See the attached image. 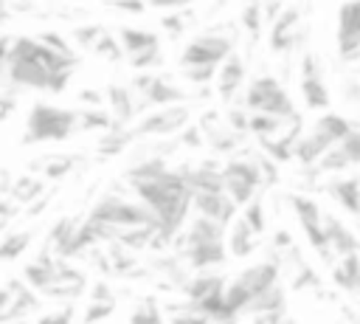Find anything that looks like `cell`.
Masks as SVG:
<instances>
[{"label": "cell", "instance_id": "6da1fadb", "mask_svg": "<svg viewBox=\"0 0 360 324\" xmlns=\"http://www.w3.org/2000/svg\"><path fill=\"white\" fill-rule=\"evenodd\" d=\"M278 273H281V262L267 259V262H259V265L242 270L239 276H233L225 287V321H233L242 313H248V307L262 293H267L270 287L278 285Z\"/></svg>", "mask_w": 360, "mask_h": 324}, {"label": "cell", "instance_id": "7a4b0ae2", "mask_svg": "<svg viewBox=\"0 0 360 324\" xmlns=\"http://www.w3.org/2000/svg\"><path fill=\"white\" fill-rule=\"evenodd\" d=\"M357 127L346 118V116H338V113H323L315 118V124L304 132V138L298 141L295 147V161L301 166H309L315 169L321 163V158L326 152H332L343 138H349Z\"/></svg>", "mask_w": 360, "mask_h": 324}, {"label": "cell", "instance_id": "3957f363", "mask_svg": "<svg viewBox=\"0 0 360 324\" xmlns=\"http://www.w3.org/2000/svg\"><path fill=\"white\" fill-rule=\"evenodd\" d=\"M79 132V110L56 107L48 101H37L25 116L22 144H48V141H68Z\"/></svg>", "mask_w": 360, "mask_h": 324}, {"label": "cell", "instance_id": "277c9868", "mask_svg": "<svg viewBox=\"0 0 360 324\" xmlns=\"http://www.w3.org/2000/svg\"><path fill=\"white\" fill-rule=\"evenodd\" d=\"M90 220L96 223H104V225H112L118 231H127V228H141V225H152L158 228V217L141 203V200H124V197H115V194H107L101 197L90 214Z\"/></svg>", "mask_w": 360, "mask_h": 324}, {"label": "cell", "instance_id": "5b68a950", "mask_svg": "<svg viewBox=\"0 0 360 324\" xmlns=\"http://www.w3.org/2000/svg\"><path fill=\"white\" fill-rule=\"evenodd\" d=\"M245 107L250 113H264L281 121L295 118V104L290 99V93L281 87V82L276 76H256L245 93Z\"/></svg>", "mask_w": 360, "mask_h": 324}, {"label": "cell", "instance_id": "8992f818", "mask_svg": "<svg viewBox=\"0 0 360 324\" xmlns=\"http://www.w3.org/2000/svg\"><path fill=\"white\" fill-rule=\"evenodd\" d=\"M222 177H225V192H228V197H231L239 208L250 206V203L259 197V194H256L259 186L264 183V175H262V166H259L256 158H231V161H225Z\"/></svg>", "mask_w": 360, "mask_h": 324}, {"label": "cell", "instance_id": "52a82bcc", "mask_svg": "<svg viewBox=\"0 0 360 324\" xmlns=\"http://www.w3.org/2000/svg\"><path fill=\"white\" fill-rule=\"evenodd\" d=\"M115 37L121 39L124 56H127V62H129L135 70L152 73V68H158V65L163 62L160 39H158V34H155V31L124 25V28H118V34H115Z\"/></svg>", "mask_w": 360, "mask_h": 324}, {"label": "cell", "instance_id": "ba28073f", "mask_svg": "<svg viewBox=\"0 0 360 324\" xmlns=\"http://www.w3.org/2000/svg\"><path fill=\"white\" fill-rule=\"evenodd\" d=\"M231 54L233 39L228 34H200L183 48L180 68H219Z\"/></svg>", "mask_w": 360, "mask_h": 324}, {"label": "cell", "instance_id": "9c48e42d", "mask_svg": "<svg viewBox=\"0 0 360 324\" xmlns=\"http://www.w3.org/2000/svg\"><path fill=\"white\" fill-rule=\"evenodd\" d=\"M132 87L135 93L141 96L138 104L141 107H174V104H186L188 93L183 87H177L169 76H160V73H138L132 79Z\"/></svg>", "mask_w": 360, "mask_h": 324}, {"label": "cell", "instance_id": "30bf717a", "mask_svg": "<svg viewBox=\"0 0 360 324\" xmlns=\"http://www.w3.org/2000/svg\"><path fill=\"white\" fill-rule=\"evenodd\" d=\"M290 206H292L295 220L301 223V231L307 234L309 245L321 254V259L332 262V251H329L326 231H323V217H326V214L321 211V206H318L312 197H307V194H290Z\"/></svg>", "mask_w": 360, "mask_h": 324}, {"label": "cell", "instance_id": "8fae6325", "mask_svg": "<svg viewBox=\"0 0 360 324\" xmlns=\"http://www.w3.org/2000/svg\"><path fill=\"white\" fill-rule=\"evenodd\" d=\"M191 121V110L188 104H174V107H160V110H152L149 116H143L135 127H132V135L135 138H143V135H158V138H166V135H180Z\"/></svg>", "mask_w": 360, "mask_h": 324}, {"label": "cell", "instance_id": "7c38bea8", "mask_svg": "<svg viewBox=\"0 0 360 324\" xmlns=\"http://www.w3.org/2000/svg\"><path fill=\"white\" fill-rule=\"evenodd\" d=\"M37 307H39L37 290H31L22 279H8L6 282L3 301H0V321L3 324H17V321H22L25 313H31Z\"/></svg>", "mask_w": 360, "mask_h": 324}, {"label": "cell", "instance_id": "4fadbf2b", "mask_svg": "<svg viewBox=\"0 0 360 324\" xmlns=\"http://www.w3.org/2000/svg\"><path fill=\"white\" fill-rule=\"evenodd\" d=\"M304 39V20H301V6H284L278 20L270 25V48L276 54L292 51Z\"/></svg>", "mask_w": 360, "mask_h": 324}, {"label": "cell", "instance_id": "5bb4252c", "mask_svg": "<svg viewBox=\"0 0 360 324\" xmlns=\"http://www.w3.org/2000/svg\"><path fill=\"white\" fill-rule=\"evenodd\" d=\"M301 96H304V104L309 110H326L329 107V90H326V82L321 76V62L315 54H304L301 56Z\"/></svg>", "mask_w": 360, "mask_h": 324}, {"label": "cell", "instance_id": "9a60e30c", "mask_svg": "<svg viewBox=\"0 0 360 324\" xmlns=\"http://www.w3.org/2000/svg\"><path fill=\"white\" fill-rule=\"evenodd\" d=\"M338 54L343 59L360 54V3H343L338 8Z\"/></svg>", "mask_w": 360, "mask_h": 324}, {"label": "cell", "instance_id": "2e32d148", "mask_svg": "<svg viewBox=\"0 0 360 324\" xmlns=\"http://www.w3.org/2000/svg\"><path fill=\"white\" fill-rule=\"evenodd\" d=\"M352 166H360V130H354L349 138H343L332 152H326L321 158V163L312 169L315 175H326V172H346Z\"/></svg>", "mask_w": 360, "mask_h": 324}, {"label": "cell", "instance_id": "e0dca14e", "mask_svg": "<svg viewBox=\"0 0 360 324\" xmlns=\"http://www.w3.org/2000/svg\"><path fill=\"white\" fill-rule=\"evenodd\" d=\"M194 211H197V217H208V220H214V223H219V225H233L239 217H236V211H239V206L228 197V192H211V194H194Z\"/></svg>", "mask_w": 360, "mask_h": 324}, {"label": "cell", "instance_id": "ac0fdd59", "mask_svg": "<svg viewBox=\"0 0 360 324\" xmlns=\"http://www.w3.org/2000/svg\"><path fill=\"white\" fill-rule=\"evenodd\" d=\"M177 256L188 268H194L200 273H208V268H217V265L225 262L228 251H225V242H200V245H180Z\"/></svg>", "mask_w": 360, "mask_h": 324}, {"label": "cell", "instance_id": "d6986e66", "mask_svg": "<svg viewBox=\"0 0 360 324\" xmlns=\"http://www.w3.org/2000/svg\"><path fill=\"white\" fill-rule=\"evenodd\" d=\"M104 99H107V113L115 118L118 127H127V121L135 118V113H141V104L135 101L132 90L124 85H107Z\"/></svg>", "mask_w": 360, "mask_h": 324}, {"label": "cell", "instance_id": "ffe728a7", "mask_svg": "<svg viewBox=\"0 0 360 324\" xmlns=\"http://www.w3.org/2000/svg\"><path fill=\"white\" fill-rule=\"evenodd\" d=\"M245 59L239 56V54H231L222 65H219V73H217V96L222 99V101H231L236 93H239V87H242V82H245Z\"/></svg>", "mask_w": 360, "mask_h": 324}, {"label": "cell", "instance_id": "44dd1931", "mask_svg": "<svg viewBox=\"0 0 360 324\" xmlns=\"http://www.w3.org/2000/svg\"><path fill=\"white\" fill-rule=\"evenodd\" d=\"M323 231H326V242H329V251H332V256H338V259H343V256H349V254H357L360 251V239L338 220V217H332V214H326L323 217Z\"/></svg>", "mask_w": 360, "mask_h": 324}, {"label": "cell", "instance_id": "7402d4cb", "mask_svg": "<svg viewBox=\"0 0 360 324\" xmlns=\"http://www.w3.org/2000/svg\"><path fill=\"white\" fill-rule=\"evenodd\" d=\"M326 194L338 200L349 214L360 217V180L357 177H335L326 183Z\"/></svg>", "mask_w": 360, "mask_h": 324}, {"label": "cell", "instance_id": "603a6c76", "mask_svg": "<svg viewBox=\"0 0 360 324\" xmlns=\"http://www.w3.org/2000/svg\"><path fill=\"white\" fill-rule=\"evenodd\" d=\"M278 313H287V290L281 285L270 287L267 293H262L250 307H248V316H278Z\"/></svg>", "mask_w": 360, "mask_h": 324}, {"label": "cell", "instance_id": "cb8c5ba5", "mask_svg": "<svg viewBox=\"0 0 360 324\" xmlns=\"http://www.w3.org/2000/svg\"><path fill=\"white\" fill-rule=\"evenodd\" d=\"M332 279L343 290H360V251L338 259L332 268Z\"/></svg>", "mask_w": 360, "mask_h": 324}, {"label": "cell", "instance_id": "d4e9b609", "mask_svg": "<svg viewBox=\"0 0 360 324\" xmlns=\"http://www.w3.org/2000/svg\"><path fill=\"white\" fill-rule=\"evenodd\" d=\"M253 248H256V234H253L250 225L239 217V220L231 225V234H228V251H231V256L245 259V256L253 254Z\"/></svg>", "mask_w": 360, "mask_h": 324}, {"label": "cell", "instance_id": "484cf974", "mask_svg": "<svg viewBox=\"0 0 360 324\" xmlns=\"http://www.w3.org/2000/svg\"><path fill=\"white\" fill-rule=\"evenodd\" d=\"M42 192H45V180H42V177H37V175H20V177L14 180L8 197H11L20 208H25L31 200H39Z\"/></svg>", "mask_w": 360, "mask_h": 324}, {"label": "cell", "instance_id": "4316f807", "mask_svg": "<svg viewBox=\"0 0 360 324\" xmlns=\"http://www.w3.org/2000/svg\"><path fill=\"white\" fill-rule=\"evenodd\" d=\"M79 163H82L79 155H51V158H45V161H37L34 166L42 169V177H45V180H62V177H68Z\"/></svg>", "mask_w": 360, "mask_h": 324}, {"label": "cell", "instance_id": "83f0119b", "mask_svg": "<svg viewBox=\"0 0 360 324\" xmlns=\"http://www.w3.org/2000/svg\"><path fill=\"white\" fill-rule=\"evenodd\" d=\"M135 141V135H132V130H127V127H115V130H110V132H104L101 138H98V144H96V152L101 155V158H110V155H121L129 144Z\"/></svg>", "mask_w": 360, "mask_h": 324}, {"label": "cell", "instance_id": "f1b7e54d", "mask_svg": "<svg viewBox=\"0 0 360 324\" xmlns=\"http://www.w3.org/2000/svg\"><path fill=\"white\" fill-rule=\"evenodd\" d=\"M34 239V228H25V231H8L3 237V245H0V259L3 262H14L17 256H22L28 251Z\"/></svg>", "mask_w": 360, "mask_h": 324}, {"label": "cell", "instance_id": "f546056e", "mask_svg": "<svg viewBox=\"0 0 360 324\" xmlns=\"http://www.w3.org/2000/svg\"><path fill=\"white\" fill-rule=\"evenodd\" d=\"M242 25H245V31H248L253 39H259L262 28L267 25L264 3H250V6H245V8H242Z\"/></svg>", "mask_w": 360, "mask_h": 324}, {"label": "cell", "instance_id": "4dcf8cb0", "mask_svg": "<svg viewBox=\"0 0 360 324\" xmlns=\"http://www.w3.org/2000/svg\"><path fill=\"white\" fill-rule=\"evenodd\" d=\"M242 220L250 225V231L256 234V237H262L264 234V228H267V214H264V200L262 197H256L250 206H245L242 208Z\"/></svg>", "mask_w": 360, "mask_h": 324}, {"label": "cell", "instance_id": "1f68e13d", "mask_svg": "<svg viewBox=\"0 0 360 324\" xmlns=\"http://www.w3.org/2000/svg\"><path fill=\"white\" fill-rule=\"evenodd\" d=\"M93 54H96V56H101V59H107V62H118V59L124 56V48H121V39H118V37H112V34L107 31V34L96 42Z\"/></svg>", "mask_w": 360, "mask_h": 324}, {"label": "cell", "instance_id": "d6a6232c", "mask_svg": "<svg viewBox=\"0 0 360 324\" xmlns=\"http://www.w3.org/2000/svg\"><path fill=\"white\" fill-rule=\"evenodd\" d=\"M129 324H166V318L160 316L158 304H155L152 299H146L141 307H135V310H132V316H129Z\"/></svg>", "mask_w": 360, "mask_h": 324}, {"label": "cell", "instance_id": "836d02e7", "mask_svg": "<svg viewBox=\"0 0 360 324\" xmlns=\"http://www.w3.org/2000/svg\"><path fill=\"white\" fill-rule=\"evenodd\" d=\"M104 34H107V31H104L101 25H90V23H87V25H79V28H73V31H70L73 42H79L82 48H90V51L96 48V42H98Z\"/></svg>", "mask_w": 360, "mask_h": 324}, {"label": "cell", "instance_id": "e575fe53", "mask_svg": "<svg viewBox=\"0 0 360 324\" xmlns=\"http://www.w3.org/2000/svg\"><path fill=\"white\" fill-rule=\"evenodd\" d=\"M112 310H115V301H90L87 310H84V316H82V324H98V321H104Z\"/></svg>", "mask_w": 360, "mask_h": 324}, {"label": "cell", "instance_id": "d590c367", "mask_svg": "<svg viewBox=\"0 0 360 324\" xmlns=\"http://www.w3.org/2000/svg\"><path fill=\"white\" fill-rule=\"evenodd\" d=\"M39 42H45L48 48H53V51L62 54V56H76V51L70 48V42H68L62 34H56V31H42V34H39Z\"/></svg>", "mask_w": 360, "mask_h": 324}, {"label": "cell", "instance_id": "8d00e7d4", "mask_svg": "<svg viewBox=\"0 0 360 324\" xmlns=\"http://www.w3.org/2000/svg\"><path fill=\"white\" fill-rule=\"evenodd\" d=\"M172 324H214L208 316H202V313H194V310H188V307H174V313H172Z\"/></svg>", "mask_w": 360, "mask_h": 324}, {"label": "cell", "instance_id": "74e56055", "mask_svg": "<svg viewBox=\"0 0 360 324\" xmlns=\"http://www.w3.org/2000/svg\"><path fill=\"white\" fill-rule=\"evenodd\" d=\"M34 324H73V307L68 304V307H59V310H53V313H45V316H39Z\"/></svg>", "mask_w": 360, "mask_h": 324}, {"label": "cell", "instance_id": "f35d334b", "mask_svg": "<svg viewBox=\"0 0 360 324\" xmlns=\"http://www.w3.org/2000/svg\"><path fill=\"white\" fill-rule=\"evenodd\" d=\"M202 138H205V132L200 127H186L177 135V147H202Z\"/></svg>", "mask_w": 360, "mask_h": 324}, {"label": "cell", "instance_id": "ab89813d", "mask_svg": "<svg viewBox=\"0 0 360 324\" xmlns=\"http://www.w3.org/2000/svg\"><path fill=\"white\" fill-rule=\"evenodd\" d=\"M160 25H163L172 37L183 34V28H186V23H183V17H180V14H169V17H163V20H160Z\"/></svg>", "mask_w": 360, "mask_h": 324}, {"label": "cell", "instance_id": "60d3db41", "mask_svg": "<svg viewBox=\"0 0 360 324\" xmlns=\"http://www.w3.org/2000/svg\"><path fill=\"white\" fill-rule=\"evenodd\" d=\"M90 301H115V296L107 287V282H96L93 290H90Z\"/></svg>", "mask_w": 360, "mask_h": 324}, {"label": "cell", "instance_id": "b9f144b4", "mask_svg": "<svg viewBox=\"0 0 360 324\" xmlns=\"http://www.w3.org/2000/svg\"><path fill=\"white\" fill-rule=\"evenodd\" d=\"M79 101L93 104V107H101L107 99H104V93H98V90H82V93H79Z\"/></svg>", "mask_w": 360, "mask_h": 324}, {"label": "cell", "instance_id": "7bdbcfd3", "mask_svg": "<svg viewBox=\"0 0 360 324\" xmlns=\"http://www.w3.org/2000/svg\"><path fill=\"white\" fill-rule=\"evenodd\" d=\"M112 8H118V11H129V14H143V11H146L143 3H115Z\"/></svg>", "mask_w": 360, "mask_h": 324}, {"label": "cell", "instance_id": "ee69618b", "mask_svg": "<svg viewBox=\"0 0 360 324\" xmlns=\"http://www.w3.org/2000/svg\"><path fill=\"white\" fill-rule=\"evenodd\" d=\"M214 324H239V318H233V321H214Z\"/></svg>", "mask_w": 360, "mask_h": 324}, {"label": "cell", "instance_id": "f6af8a7d", "mask_svg": "<svg viewBox=\"0 0 360 324\" xmlns=\"http://www.w3.org/2000/svg\"><path fill=\"white\" fill-rule=\"evenodd\" d=\"M17 324H28V321H17Z\"/></svg>", "mask_w": 360, "mask_h": 324}]
</instances>
